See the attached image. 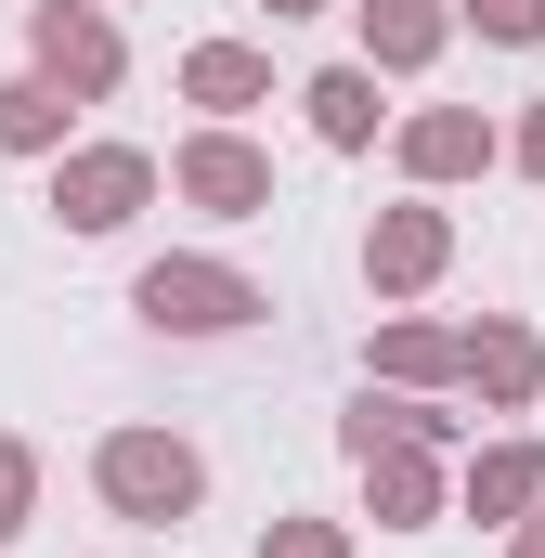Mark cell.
<instances>
[{"label": "cell", "mask_w": 545, "mask_h": 558, "mask_svg": "<svg viewBox=\"0 0 545 558\" xmlns=\"http://www.w3.org/2000/svg\"><path fill=\"white\" fill-rule=\"evenodd\" d=\"M131 312L156 325V338H234V325H261L272 299H261L247 274H221V260H143Z\"/></svg>", "instance_id": "obj_1"}, {"label": "cell", "mask_w": 545, "mask_h": 558, "mask_svg": "<svg viewBox=\"0 0 545 558\" xmlns=\"http://www.w3.org/2000/svg\"><path fill=\"white\" fill-rule=\"evenodd\" d=\"M533 494H545V454H533V441L468 454V507H481V520H533Z\"/></svg>", "instance_id": "obj_10"}, {"label": "cell", "mask_w": 545, "mask_h": 558, "mask_svg": "<svg viewBox=\"0 0 545 558\" xmlns=\"http://www.w3.org/2000/svg\"><path fill=\"white\" fill-rule=\"evenodd\" d=\"M428 494H441V481H428V454H415V441H377V454H364V507H377L390 533L428 520Z\"/></svg>", "instance_id": "obj_11"}, {"label": "cell", "mask_w": 545, "mask_h": 558, "mask_svg": "<svg viewBox=\"0 0 545 558\" xmlns=\"http://www.w3.org/2000/svg\"><path fill=\"white\" fill-rule=\"evenodd\" d=\"M299 105H312V131H325V143H377V65H325Z\"/></svg>", "instance_id": "obj_12"}, {"label": "cell", "mask_w": 545, "mask_h": 558, "mask_svg": "<svg viewBox=\"0 0 545 558\" xmlns=\"http://www.w3.org/2000/svg\"><path fill=\"white\" fill-rule=\"evenodd\" d=\"M455 416H428V403H364L351 416V454H377V441H441Z\"/></svg>", "instance_id": "obj_16"}, {"label": "cell", "mask_w": 545, "mask_h": 558, "mask_svg": "<svg viewBox=\"0 0 545 558\" xmlns=\"http://www.w3.org/2000/svg\"><path fill=\"white\" fill-rule=\"evenodd\" d=\"M377 364H390V377H441V364H468V338H441V325H390Z\"/></svg>", "instance_id": "obj_15"}, {"label": "cell", "mask_w": 545, "mask_h": 558, "mask_svg": "<svg viewBox=\"0 0 545 558\" xmlns=\"http://www.w3.org/2000/svg\"><path fill=\"white\" fill-rule=\"evenodd\" d=\"M364 274L377 286H428L441 274V208H390V221L364 234Z\"/></svg>", "instance_id": "obj_8"}, {"label": "cell", "mask_w": 545, "mask_h": 558, "mask_svg": "<svg viewBox=\"0 0 545 558\" xmlns=\"http://www.w3.org/2000/svg\"><path fill=\"white\" fill-rule=\"evenodd\" d=\"M261 13H325V0H261Z\"/></svg>", "instance_id": "obj_22"}, {"label": "cell", "mask_w": 545, "mask_h": 558, "mask_svg": "<svg viewBox=\"0 0 545 558\" xmlns=\"http://www.w3.org/2000/svg\"><path fill=\"white\" fill-rule=\"evenodd\" d=\"M520 558H545V507H533V520H520Z\"/></svg>", "instance_id": "obj_21"}, {"label": "cell", "mask_w": 545, "mask_h": 558, "mask_svg": "<svg viewBox=\"0 0 545 558\" xmlns=\"http://www.w3.org/2000/svg\"><path fill=\"white\" fill-rule=\"evenodd\" d=\"M143 195H156V156H131V143H92V156L52 169V221L65 234H118Z\"/></svg>", "instance_id": "obj_3"}, {"label": "cell", "mask_w": 545, "mask_h": 558, "mask_svg": "<svg viewBox=\"0 0 545 558\" xmlns=\"http://www.w3.org/2000/svg\"><path fill=\"white\" fill-rule=\"evenodd\" d=\"M26 39H39V78H52V92H118V26H105L92 0H39Z\"/></svg>", "instance_id": "obj_5"}, {"label": "cell", "mask_w": 545, "mask_h": 558, "mask_svg": "<svg viewBox=\"0 0 545 558\" xmlns=\"http://www.w3.org/2000/svg\"><path fill=\"white\" fill-rule=\"evenodd\" d=\"M65 143V92L52 78H0V156H52Z\"/></svg>", "instance_id": "obj_13"}, {"label": "cell", "mask_w": 545, "mask_h": 558, "mask_svg": "<svg viewBox=\"0 0 545 558\" xmlns=\"http://www.w3.org/2000/svg\"><path fill=\"white\" fill-rule=\"evenodd\" d=\"M169 182H182L195 208H221V221H261V208H272V156L234 143V131H195L182 156H169Z\"/></svg>", "instance_id": "obj_4"}, {"label": "cell", "mask_w": 545, "mask_h": 558, "mask_svg": "<svg viewBox=\"0 0 545 558\" xmlns=\"http://www.w3.org/2000/svg\"><path fill=\"white\" fill-rule=\"evenodd\" d=\"M468 26L507 39V52H533V39H545V0H468Z\"/></svg>", "instance_id": "obj_17"}, {"label": "cell", "mask_w": 545, "mask_h": 558, "mask_svg": "<svg viewBox=\"0 0 545 558\" xmlns=\"http://www.w3.org/2000/svg\"><path fill=\"white\" fill-rule=\"evenodd\" d=\"M468 377H481V403H533V390H545L533 325H481V338H468Z\"/></svg>", "instance_id": "obj_9"}, {"label": "cell", "mask_w": 545, "mask_h": 558, "mask_svg": "<svg viewBox=\"0 0 545 558\" xmlns=\"http://www.w3.org/2000/svg\"><path fill=\"white\" fill-rule=\"evenodd\" d=\"M26 494H39V454H26V441H0V546L26 533Z\"/></svg>", "instance_id": "obj_18"}, {"label": "cell", "mask_w": 545, "mask_h": 558, "mask_svg": "<svg viewBox=\"0 0 545 558\" xmlns=\"http://www.w3.org/2000/svg\"><path fill=\"white\" fill-rule=\"evenodd\" d=\"M261 558H338V533H325V520H272Z\"/></svg>", "instance_id": "obj_19"}, {"label": "cell", "mask_w": 545, "mask_h": 558, "mask_svg": "<svg viewBox=\"0 0 545 558\" xmlns=\"http://www.w3.org/2000/svg\"><path fill=\"white\" fill-rule=\"evenodd\" d=\"M182 92H195L208 118H247V105L272 92V65L247 52V39H195V52H182Z\"/></svg>", "instance_id": "obj_7"}, {"label": "cell", "mask_w": 545, "mask_h": 558, "mask_svg": "<svg viewBox=\"0 0 545 558\" xmlns=\"http://www.w3.org/2000/svg\"><path fill=\"white\" fill-rule=\"evenodd\" d=\"M403 169H415V182H468V169H494V131H481L468 105H441V118H403Z\"/></svg>", "instance_id": "obj_6"}, {"label": "cell", "mask_w": 545, "mask_h": 558, "mask_svg": "<svg viewBox=\"0 0 545 558\" xmlns=\"http://www.w3.org/2000/svg\"><path fill=\"white\" fill-rule=\"evenodd\" d=\"M364 52L377 65H428L441 52V0H364Z\"/></svg>", "instance_id": "obj_14"}, {"label": "cell", "mask_w": 545, "mask_h": 558, "mask_svg": "<svg viewBox=\"0 0 545 558\" xmlns=\"http://www.w3.org/2000/svg\"><path fill=\"white\" fill-rule=\"evenodd\" d=\"M520 169H533V182H545V105H533V131H520Z\"/></svg>", "instance_id": "obj_20"}, {"label": "cell", "mask_w": 545, "mask_h": 558, "mask_svg": "<svg viewBox=\"0 0 545 558\" xmlns=\"http://www.w3.org/2000/svg\"><path fill=\"white\" fill-rule=\"evenodd\" d=\"M92 481H105V507H118V520H182V507L208 494L195 441H169V428H118V441L92 454Z\"/></svg>", "instance_id": "obj_2"}]
</instances>
